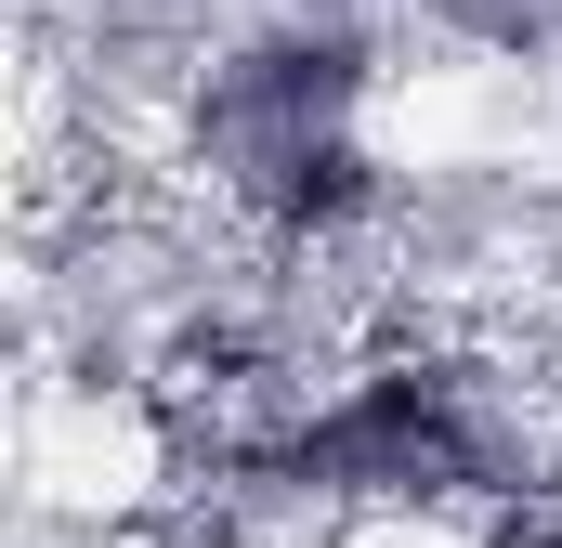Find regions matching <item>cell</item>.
Wrapping results in <instances>:
<instances>
[{
    "instance_id": "6da1fadb",
    "label": "cell",
    "mask_w": 562,
    "mask_h": 548,
    "mask_svg": "<svg viewBox=\"0 0 562 548\" xmlns=\"http://www.w3.org/2000/svg\"><path fill=\"white\" fill-rule=\"evenodd\" d=\"M340 105H353V53L340 39H262V53L223 66L210 144L276 222H327V209L367 196V157L340 144Z\"/></svg>"
},
{
    "instance_id": "7a4b0ae2",
    "label": "cell",
    "mask_w": 562,
    "mask_h": 548,
    "mask_svg": "<svg viewBox=\"0 0 562 548\" xmlns=\"http://www.w3.org/2000/svg\"><path fill=\"white\" fill-rule=\"evenodd\" d=\"M276 470L288 483H340V496H458V483H484V431L458 418L445 379L393 366V379L340 392L314 431H288Z\"/></svg>"
},
{
    "instance_id": "3957f363",
    "label": "cell",
    "mask_w": 562,
    "mask_h": 548,
    "mask_svg": "<svg viewBox=\"0 0 562 548\" xmlns=\"http://www.w3.org/2000/svg\"><path fill=\"white\" fill-rule=\"evenodd\" d=\"M524 548H562V523H537V536H524Z\"/></svg>"
}]
</instances>
